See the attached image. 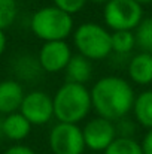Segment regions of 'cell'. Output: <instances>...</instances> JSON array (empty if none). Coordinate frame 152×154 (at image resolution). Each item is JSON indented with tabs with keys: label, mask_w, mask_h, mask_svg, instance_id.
<instances>
[{
	"label": "cell",
	"mask_w": 152,
	"mask_h": 154,
	"mask_svg": "<svg viewBox=\"0 0 152 154\" xmlns=\"http://www.w3.org/2000/svg\"><path fill=\"white\" fill-rule=\"evenodd\" d=\"M103 154H143V151L136 139L116 136V139L103 151Z\"/></svg>",
	"instance_id": "15"
},
{
	"label": "cell",
	"mask_w": 152,
	"mask_h": 154,
	"mask_svg": "<svg viewBox=\"0 0 152 154\" xmlns=\"http://www.w3.org/2000/svg\"><path fill=\"white\" fill-rule=\"evenodd\" d=\"M31 132V124L21 112H13L10 115L3 117V136L19 142L25 139Z\"/></svg>",
	"instance_id": "13"
},
{
	"label": "cell",
	"mask_w": 152,
	"mask_h": 154,
	"mask_svg": "<svg viewBox=\"0 0 152 154\" xmlns=\"http://www.w3.org/2000/svg\"><path fill=\"white\" fill-rule=\"evenodd\" d=\"M136 47V38L134 32H113L112 33V52L116 54H127L133 51Z\"/></svg>",
	"instance_id": "17"
},
{
	"label": "cell",
	"mask_w": 152,
	"mask_h": 154,
	"mask_svg": "<svg viewBox=\"0 0 152 154\" xmlns=\"http://www.w3.org/2000/svg\"><path fill=\"white\" fill-rule=\"evenodd\" d=\"M19 112L31 126H43L54 117V102L48 93L34 90L24 96Z\"/></svg>",
	"instance_id": "7"
},
{
	"label": "cell",
	"mask_w": 152,
	"mask_h": 154,
	"mask_svg": "<svg viewBox=\"0 0 152 154\" xmlns=\"http://www.w3.org/2000/svg\"><path fill=\"white\" fill-rule=\"evenodd\" d=\"M133 114L143 127L152 129V90H145L136 96L133 103Z\"/></svg>",
	"instance_id": "14"
},
{
	"label": "cell",
	"mask_w": 152,
	"mask_h": 154,
	"mask_svg": "<svg viewBox=\"0 0 152 154\" xmlns=\"http://www.w3.org/2000/svg\"><path fill=\"white\" fill-rule=\"evenodd\" d=\"M18 15L16 0H0V30L10 27Z\"/></svg>",
	"instance_id": "19"
},
{
	"label": "cell",
	"mask_w": 152,
	"mask_h": 154,
	"mask_svg": "<svg viewBox=\"0 0 152 154\" xmlns=\"http://www.w3.org/2000/svg\"><path fill=\"white\" fill-rule=\"evenodd\" d=\"M3 154H36L30 147H27V145H21V144H18V145H13V147H9L6 151Z\"/></svg>",
	"instance_id": "21"
},
{
	"label": "cell",
	"mask_w": 152,
	"mask_h": 154,
	"mask_svg": "<svg viewBox=\"0 0 152 154\" xmlns=\"http://www.w3.org/2000/svg\"><path fill=\"white\" fill-rule=\"evenodd\" d=\"M140 147H142L143 154H152V129H149L146 132V135L143 136Z\"/></svg>",
	"instance_id": "22"
},
{
	"label": "cell",
	"mask_w": 152,
	"mask_h": 154,
	"mask_svg": "<svg viewBox=\"0 0 152 154\" xmlns=\"http://www.w3.org/2000/svg\"><path fill=\"white\" fill-rule=\"evenodd\" d=\"M136 47L140 48L142 52L152 54V17L143 18L142 23L134 30Z\"/></svg>",
	"instance_id": "16"
},
{
	"label": "cell",
	"mask_w": 152,
	"mask_h": 154,
	"mask_svg": "<svg viewBox=\"0 0 152 154\" xmlns=\"http://www.w3.org/2000/svg\"><path fill=\"white\" fill-rule=\"evenodd\" d=\"M78 52L88 60H103L112 52V33L100 24L82 23L73 32Z\"/></svg>",
	"instance_id": "4"
},
{
	"label": "cell",
	"mask_w": 152,
	"mask_h": 154,
	"mask_svg": "<svg viewBox=\"0 0 152 154\" xmlns=\"http://www.w3.org/2000/svg\"><path fill=\"white\" fill-rule=\"evenodd\" d=\"M72 55V50L66 41L43 42L37 55V61L42 70L48 73H57L66 69Z\"/></svg>",
	"instance_id": "9"
},
{
	"label": "cell",
	"mask_w": 152,
	"mask_h": 154,
	"mask_svg": "<svg viewBox=\"0 0 152 154\" xmlns=\"http://www.w3.org/2000/svg\"><path fill=\"white\" fill-rule=\"evenodd\" d=\"M54 117L58 123L78 124L91 111V93L85 85L64 82L52 97Z\"/></svg>",
	"instance_id": "2"
},
{
	"label": "cell",
	"mask_w": 152,
	"mask_h": 154,
	"mask_svg": "<svg viewBox=\"0 0 152 154\" xmlns=\"http://www.w3.org/2000/svg\"><path fill=\"white\" fill-rule=\"evenodd\" d=\"M137 5H140V6H143V5H149L152 3V0H134Z\"/></svg>",
	"instance_id": "24"
},
{
	"label": "cell",
	"mask_w": 152,
	"mask_h": 154,
	"mask_svg": "<svg viewBox=\"0 0 152 154\" xmlns=\"http://www.w3.org/2000/svg\"><path fill=\"white\" fill-rule=\"evenodd\" d=\"M6 44H7V39H6V35L3 30H0V55L4 52L6 50Z\"/></svg>",
	"instance_id": "23"
},
{
	"label": "cell",
	"mask_w": 152,
	"mask_h": 154,
	"mask_svg": "<svg viewBox=\"0 0 152 154\" xmlns=\"http://www.w3.org/2000/svg\"><path fill=\"white\" fill-rule=\"evenodd\" d=\"M93 2H94V3H104V5H106V3L110 2V0H93Z\"/></svg>",
	"instance_id": "26"
},
{
	"label": "cell",
	"mask_w": 152,
	"mask_h": 154,
	"mask_svg": "<svg viewBox=\"0 0 152 154\" xmlns=\"http://www.w3.org/2000/svg\"><path fill=\"white\" fill-rule=\"evenodd\" d=\"M31 32L43 42L66 41L73 33V18L72 15L60 11L58 8L45 6L36 11L30 21Z\"/></svg>",
	"instance_id": "3"
},
{
	"label": "cell",
	"mask_w": 152,
	"mask_h": 154,
	"mask_svg": "<svg viewBox=\"0 0 152 154\" xmlns=\"http://www.w3.org/2000/svg\"><path fill=\"white\" fill-rule=\"evenodd\" d=\"M85 148L91 151H104L116 139V127L113 121L96 117L85 123L82 127Z\"/></svg>",
	"instance_id": "8"
},
{
	"label": "cell",
	"mask_w": 152,
	"mask_h": 154,
	"mask_svg": "<svg viewBox=\"0 0 152 154\" xmlns=\"http://www.w3.org/2000/svg\"><path fill=\"white\" fill-rule=\"evenodd\" d=\"M54 2V6L58 8L60 11L69 14V15H73V14H78L81 9H84L87 0H52Z\"/></svg>",
	"instance_id": "20"
},
{
	"label": "cell",
	"mask_w": 152,
	"mask_h": 154,
	"mask_svg": "<svg viewBox=\"0 0 152 154\" xmlns=\"http://www.w3.org/2000/svg\"><path fill=\"white\" fill-rule=\"evenodd\" d=\"M64 73H66V82L85 85L91 79V75H93L91 60L85 58L81 54L72 55L69 64L64 69Z\"/></svg>",
	"instance_id": "12"
},
{
	"label": "cell",
	"mask_w": 152,
	"mask_h": 154,
	"mask_svg": "<svg viewBox=\"0 0 152 154\" xmlns=\"http://www.w3.org/2000/svg\"><path fill=\"white\" fill-rule=\"evenodd\" d=\"M103 18L113 32H133L143 20V8L134 0H110L104 5Z\"/></svg>",
	"instance_id": "5"
},
{
	"label": "cell",
	"mask_w": 152,
	"mask_h": 154,
	"mask_svg": "<svg viewBox=\"0 0 152 154\" xmlns=\"http://www.w3.org/2000/svg\"><path fill=\"white\" fill-rule=\"evenodd\" d=\"M91 103L99 117L109 121L122 120L133 109L136 94L133 87L119 76H104L100 78L93 88Z\"/></svg>",
	"instance_id": "1"
},
{
	"label": "cell",
	"mask_w": 152,
	"mask_h": 154,
	"mask_svg": "<svg viewBox=\"0 0 152 154\" xmlns=\"http://www.w3.org/2000/svg\"><path fill=\"white\" fill-rule=\"evenodd\" d=\"M128 76L139 85L152 82V54L139 52L128 61Z\"/></svg>",
	"instance_id": "11"
},
{
	"label": "cell",
	"mask_w": 152,
	"mask_h": 154,
	"mask_svg": "<svg viewBox=\"0 0 152 154\" xmlns=\"http://www.w3.org/2000/svg\"><path fill=\"white\" fill-rule=\"evenodd\" d=\"M48 142L54 154H82L85 151L82 129L78 124L57 123L51 129Z\"/></svg>",
	"instance_id": "6"
},
{
	"label": "cell",
	"mask_w": 152,
	"mask_h": 154,
	"mask_svg": "<svg viewBox=\"0 0 152 154\" xmlns=\"http://www.w3.org/2000/svg\"><path fill=\"white\" fill-rule=\"evenodd\" d=\"M4 138L3 136V118H0V139Z\"/></svg>",
	"instance_id": "25"
},
{
	"label": "cell",
	"mask_w": 152,
	"mask_h": 154,
	"mask_svg": "<svg viewBox=\"0 0 152 154\" xmlns=\"http://www.w3.org/2000/svg\"><path fill=\"white\" fill-rule=\"evenodd\" d=\"M24 96H25L24 90L18 81L15 79L0 81V114L6 117L13 112H19Z\"/></svg>",
	"instance_id": "10"
},
{
	"label": "cell",
	"mask_w": 152,
	"mask_h": 154,
	"mask_svg": "<svg viewBox=\"0 0 152 154\" xmlns=\"http://www.w3.org/2000/svg\"><path fill=\"white\" fill-rule=\"evenodd\" d=\"M39 70H42L39 61L31 58V57H28V55H22V57H19L15 61V73L19 78H22V79L34 78L39 73Z\"/></svg>",
	"instance_id": "18"
}]
</instances>
